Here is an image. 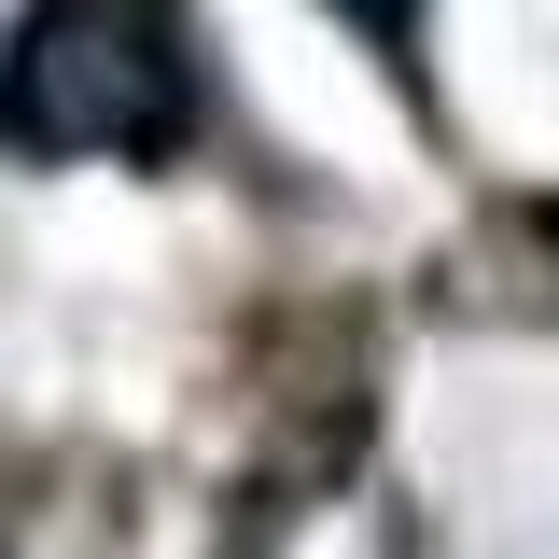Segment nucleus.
I'll list each match as a JSON object with an SVG mask.
<instances>
[{
	"label": "nucleus",
	"mask_w": 559,
	"mask_h": 559,
	"mask_svg": "<svg viewBox=\"0 0 559 559\" xmlns=\"http://www.w3.org/2000/svg\"><path fill=\"white\" fill-rule=\"evenodd\" d=\"M336 14L364 28V43H406V28H419V0H336Z\"/></svg>",
	"instance_id": "obj_2"
},
{
	"label": "nucleus",
	"mask_w": 559,
	"mask_h": 559,
	"mask_svg": "<svg viewBox=\"0 0 559 559\" xmlns=\"http://www.w3.org/2000/svg\"><path fill=\"white\" fill-rule=\"evenodd\" d=\"M0 140L28 168H168L197 140L182 0H28L0 43Z\"/></svg>",
	"instance_id": "obj_1"
}]
</instances>
